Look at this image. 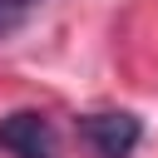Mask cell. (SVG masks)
Here are the masks:
<instances>
[{"mask_svg": "<svg viewBox=\"0 0 158 158\" xmlns=\"http://www.w3.org/2000/svg\"><path fill=\"white\" fill-rule=\"evenodd\" d=\"M79 138L89 143L94 158H128L143 138V123L128 109H104V114H84L79 118Z\"/></svg>", "mask_w": 158, "mask_h": 158, "instance_id": "1", "label": "cell"}, {"mask_svg": "<svg viewBox=\"0 0 158 158\" xmlns=\"http://www.w3.org/2000/svg\"><path fill=\"white\" fill-rule=\"evenodd\" d=\"M35 5H40V0H0V40L15 35V30L35 15Z\"/></svg>", "mask_w": 158, "mask_h": 158, "instance_id": "3", "label": "cell"}, {"mask_svg": "<svg viewBox=\"0 0 158 158\" xmlns=\"http://www.w3.org/2000/svg\"><path fill=\"white\" fill-rule=\"evenodd\" d=\"M0 148L10 158H59V133L40 109H15L0 118Z\"/></svg>", "mask_w": 158, "mask_h": 158, "instance_id": "2", "label": "cell"}]
</instances>
